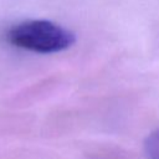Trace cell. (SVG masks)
Masks as SVG:
<instances>
[{"label": "cell", "instance_id": "cell-1", "mask_svg": "<svg viewBox=\"0 0 159 159\" xmlns=\"http://www.w3.org/2000/svg\"><path fill=\"white\" fill-rule=\"evenodd\" d=\"M7 41L16 47L37 52L55 53L68 48L75 42V35L48 20H29L11 27Z\"/></svg>", "mask_w": 159, "mask_h": 159}, {"label": "cell", "instance_id": "cell-2", "mask_svg": "<svg viewBox=\"0 0 159 159\" xmlns=\"http://www.w3.org/2000/svg\"><path fill=\"white\" fill-rule=\"evenodd\" d=\"M144 150L148 159H159V128L148 134L144 142Z\"/></svg>", "mask_w": 159, "mask_h": 159}]
</instances>
